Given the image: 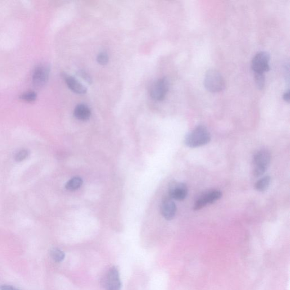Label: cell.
<instances>
[{
    "label": "cell",
    "mask_w": 290,
    "mask_h": 290,
    "mask_svg": "<svg viewBox=\"0 0 290 290\" xmlns=\"http://www.w3.org/2000/svg\"><path fill=\"white\" fill-rule=\"evenodd\" d=\"M211 140V133L205 126H199L187 135L184 143L189 148H196L204 146Z\"/></svg>",
    "instance_id": "6da1fadb"
},
{
    "label": "cell",
    "mask_w": 290,
    "mask_h": 290,
    "mask_svg": "<svg viewBox=\"0 0 290 290\" xmlns=\"http://www.w3.org/2000/svg\"><path fill=\"white\" fill-rule=\"evenodd\" d=\"M271 161V155L267 150H260L253 158V174L255 177H261L267 171Z\"/></svg>",
    "instance_id": "7a4b0ae2"
},
{
    "label": "cell",
    "mask_w": 290,
    "mask_h": 290,
    "mask_svg": "<svg viewBox=\"0 0 290 290\" xmlns=\"http://www.w3.org/2000/svg\"><path fill=\"white\" fill-rule=\"evenodd\" d=\"M205 87L212 93L221 92L226 87V83L221 74L215 69L207 71L204 79Z\"/></svg>",
    "instance_id": "3957f363"
},
{
    "label": "cell",
    "mask_w": 290,
    "mask_h": 290,
    "mask_svg": "<svg viewBox=\"0 0 290 290\" xmlns=\"http://www.w3.org/2000/svg\"><path fill=\"white\" fill-rule=\"evenodd\" d=\"M50 69L46 64H40L35 68L32 76L33 86L39 89L47 83L49 76Z\"/></svg>",
    "instance_id": "277c9868"
},
{
    "label": "cell",
    "mask_w": 290,
    "mask_h": 290,
    "mask_svg": "<svg viewBox=\"0 0 290 290\" xmlns=\"http://www.w3.org/2000/svg\"><path fill=\"white\" fill-rule=\"evenodd\" d=\"M270 56L266 52H259L255 55L252 62L254 73H264L269 71Z\"/></svg>",
    "instance_id": "5b68a950"
},
{
    "label": "cell",
    "mask_w": 290,
    "mask_h": 290,
    "mask_svg": "<svg viewBox=\"0 0 290 290\" xmlns=\"http://www.w3.org/2000/svg\"><path fill=\"white\" fill-rule=\"evenodd\" d=\"M222 194L221 191L214 190L204 194L197 200L193 206L194 211H199L207 207L208 205L216 202L222 197Z\"/></svg>",
    "instance_id": "8992f818"
},
{
    "label": "cell",
    "mask_w": 290,
    "mask_h": 290,
    "mask_svg": "<svg viewBox=\"0 0 290 290\" xmlns=\"http://www.w3.org/2000/svg\"><path fill=\"white\" fill-rule=\"evenodd\" d=\"M168 88V81L166 78L158 79L152 85L151 88V94L152 97L156 101H163L166 96Z\"/></svg>",
    "instance_id": "52a82bcc"
},
{
    "label": "cell",
    "mask_w": 290,
    "mask_h": 290,
    "mask_svg": "<svg viewBox=\"0 0 290 290\" xmlns=\"http://www.w3.org/2000/svg\"><path fill=\"white\" fill-rule=\"evenodd\" d=\"M188 194V188L182 183H173L169 189V197L177 201H183Z\"/></svg>",
    "instance_id": "ba28073f"
},
{
    "label": "cell",
    "mask_w": 290,
    "mask_h": 290,
    "mask_svg": "<svg viewBox=\"0 0 290 290\" xmlns=\"http://www.w3.org/2000/svg\"><path fill=\"white\" fill-rule=\"evenodd\" d=\"M177 211L176 204L172 198L168 197L163 200L161 204V213L165 219L171 221L176 216Z\"/></svg>",
    "instance_id": "9c48e42d"
},
{
    "label": "cell",
    "mask_w": 290,
    "mask_h": 290,
    "mask_svg": "<svg viewBox=\"0 0 290 290\" xmlns=\"http://www.w3.org/2000/svg\"><path fill=\"white\" fill-rule=\"evenodd\" d=\"M63 77L66 81L68 88L74 93L78 94H84L86 93L87 89L77 79L67 74H63Z\"/></svg>",
    "instance_id": "30bf717a"
},
{
    "label": "cell",
    "mask_w": 290,
    "mask_h": 290,
    "mask_svg": "<svg viewBox=\"0 0 290 290\" xmlns=\"http://www.w3.org/2000/svg\"><path fill=\"white\" fill-rule=\"evenodd\" d=\"M91 109L86 105L81 104L75 108L74 117L79 121H86L91 116Z\"/></svg>",
    "instance_id": "8fae6325"
},
{
    "label": "cell",
    "mask_w": 290,
    "mask_h": 290,
    "mask_svg": "<svg viewBox=\"0 0 290 290\" xmlns=\"http://www.w3.org/2000/svg\"><path fill=\"white\" fill-rule=\"evenodd\" d=\"M271 178L269 176L264 177L256 182L255 184V188L258 192H264L267 190L271 184Z\"/></svg>",
    "instance_id": "7c38bea8"
},
{
    "label": "cell",
    "mask_w": 290,
    "mask_h": 290,
    "mask_svg": "<svg viewBox=\"0 0 290 290\" xmlns=\"http://www.w3.org/2000/svg\"><path fill=\"white\" fill-rule=\"evenodd\" d=\"M83 183L82 179L79 177H74L67 183L66 188L68 191H76L82 186Z\"/></svg>",
    "instance_id": "4fadbf2b"
},
{
    "label": "cell",
    "mask_w": 290,
    "mask_h": 290,
    "mask_svg": "<svg viewBox=\"0 0 290 290\" xmlns=\"http://www.w3.org/2000/svg\"><path fill=\"white\" fill-rule=\"evenodd\" d=\"M50 254L54 261L56 263L63 262L65 258L64 252L59 248L52 249Z\"/></svg>",
    "instance_id": "5bb4252c"
},
{
    "label": "cell",
    "mask_w": 290,
    "mask_h": 290,
    "mask_svg": "<svg viewBox=\"0 0 290 290\" xmlns=\"http://www.w3.org/2000/svg\"><path fill=\"white\" fill-rule=\"evenodd\" d=\"M20 98L24 102L32 103L36 101L37 94L36 92L28 91L23 93Z\"/></svg>",
    "instance_id": "9a60e30c"
},
{
    "label": "cell",
    "mask_w": 290,
    "mask_h": 290,
    "mask_svg": "<svg viewBox=\"0 0 290 290\" xmlns=\"http://www.w3.org/2000/svg\"><path fill=\"white\" fill-rule=\"evenodd\" d=\"M29 155V152L26 149L20 150L16 155H15L14 159L16 161L21 162L26 159Z\"/></svg>",
    "instance_id": "2e32d148"
},
{
    "label": "cell",
    "mask_w": 290,
    "mask_h": 290,
    "mask_svg": "<svg viewBox=\"0 0 290 290\" xmlns=\"http://www.w3.org/2000/svg\"><path fill=\"white\" fill-rule=\"evenodd\" d=\"M255 82L259 89H262L265 86V76L264 73H254Z\"/></svg>",
    "instance_id": "e0dca14e"
},
{
    "label": "cell",
    "mask_w": 290,
    "mask_h": 290,
    "mask_svg": "<svg viewBox=\"0 0 290 290\" xmlns=\"http://www.w3.org/2000/svg\"><path fill=\"white\" fill-rule=\"evenodd\" d=\"M98 62L101 65H106L108 62V56L106 53H99L97 57Z\"/></svg>",
    "instance_id": "ac0fdd59"
},
{
    "label": "cell",
    "mask_w": 290,
    "mask_h": 290,
    "mask_svg": "<svg viewBox=\"0 0 290 290\" xmlns=\"http://www.w3.org/2000/svg\"><path fill=\"white\" fill-rule=\"evenodd\" d=\"M79 76H81L88 83H91L92 81V78L90 76V75L84 71H79Z\"/></svg>",
    "instance_id": "d6986e66"
},
{
    "label": "cell",
    "mask_w": 290,
    "mask_h": 290,
    "mask_svg": "<svg viewBox=\"0 0 290 290\" xmlns=\"http://www.w3.org/2000/svg\"><path fill=\"white\" fill-rule=\"evenodd\" d=\"M0 288H1V290H18L13 286H10V285H3Z\"/></svg>",
    "instance_id": "ffe728a7"
},
{
    "label": "cell",
    "mask_w": 290,
    "mask_h": 290,
    "mask_svg": "<svg viewBox=\"0 0 290 290\" xmlns=\"http://www.w3.org/2000/svg\"><path fill=\"white\" fill-rule=\"evenodd\" d=\"M283 99H284L285 101L289 102V92L288 91L284 94Z\"/></svg>",
    "instance_id": "44dd1931"
}]
</instances>
